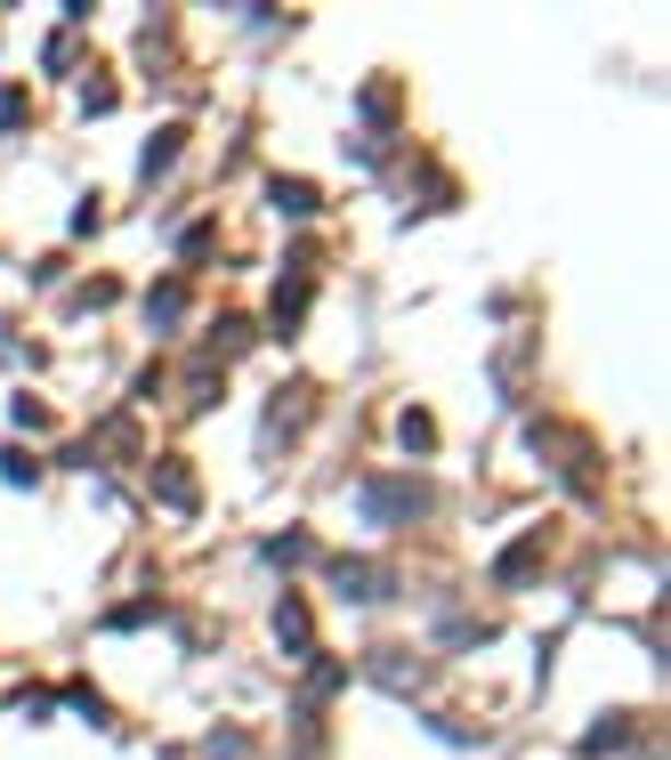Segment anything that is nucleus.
Masks as SVG:
<instances>
[{
  "mask_svg": "<svg viewBox=\"0 0 671 760\" xmlns=\"http://www.w3.org/2000/svg\"><path fill=\"white\" fill-rule=\"evenodd\" d=\"M332 591H340V599H356V607H380V599H397V566H380V559H332Z\"/></svg>",
  "mask_w": 671,
  "mask_h": 760,
  "instance_id": "obj_1",
  "label": "nucleus"
},
{
  "mask_svg": "<svg viewBox=\"0 0 671 760\" xmlns=\"http://www.w3.org/2000/svg\"><path fill=\"white\" fill-rule=\"evenodd\" d=\"M534 445L566 469V478H575V494H591V469H599V461H591V445H582L575 429H534Z\"/></svg>",
  "mask_w": 671,
  "mask_h": 760,
  "instance_id": "obj_2",
  "label": "nucleus"
},
{
  "mask_svg": "<svg viewBox=\"0 0 671 760\" xmlns=\"http://www.w3.org/2000/svg\"><path fill=\"white\" fill-rule=\"evenodd\" d=\"M632 736H639V712H607V721H591V728H582V760H607V752H623V745H632Z\"/></svg>",
  "mask_w": 671,
  "mask_h": 760,
  "instance_id": "obj_3",
  "label": "nucleus"
},
{
  "mask_svg": "<svg viewBox=\"0 0 671 760\" xmlns=\"http://www.w3.org/2000/svg\"><path fill=\"white\" fill-rule=\"evenodd\" d=\"M308 405H316V381H292V388H283V397H275V429H268V445H292L299 429H308V421H299Z\"/></svg>",
  "mask_w": 671,
  "mask_h": 760,
  "instance_id": "obj_4",
  "label": "nucleus"
},
{
  "mask_svg": "<svg viewBox=\"0 0 671 760\" xmlns=\"http://www.w3.org/2000/svg\"><path fill=\"white\" fill-rule=\"evenodd\" d=\"M154 494H162V510H178V518H187V510H202L195 469H187V461H162V469H154Z\"/></svg>",
  "mask_w": 671,
  "mask_h": 760,
  "instance_id": "obj_5",
  "label": "nucleus"
},
{
  "mask_svg": "<svg viewBox=\"0 0 671 760\" xmlns=\"http://www.w3.org/2000/svg\"><path fill=\"white\" fill-rule=\"evenodd\" d=\"M534 574H542V534H534V542L518 534V542L494 559V583H510V591H518V583H534Z\"/></svg>",
  "mask_w": 671,
  "mask_h": 760,
  "instance_id": "obj_6",
  "label": "nucleus"
},
{
  "mask_svg": "<svg viewBox=\"0 0 671 760\" xmlns=\"http://www.w3.org/2000/svg\"><path fill=\"white\" fill-rule=\"evenodd\" d=\"M413 510H421V494H413V486H397V478H380L373 494H364V518H380V526H389V518H413Z\"/></svg>",
  "mask_w": 671,
  "mask_h": 760,
  "instance_id": "obj_7",
  "label": "nucleus"
},
{
  "mask_svg": "<svg viewBox=\"0 0 671 760\" xmlns=\"http://www.w3.org/2000/svg\"><path fill=\"white\" fill-rule=\"evenodd\" d=\"M268 202H275L283 219H316L323 211V195L308 187V178H268Z\"/></svg>",
  "mask_w": 671,
  "mask_h": 760,
  "instance_id": "obj_8",
  "label": "nucleus"
},
{
  "mask_svg": "<svg viewBox=\"0 0 671 760\" xmlns=\"http://www.w3.org/2000/svg\"><path fill=\"white\" fill-rule=\"evenodd\" d=\"M299 316H308V252H299V267L283 276V292H275V332H292Z\"/></svg>",
  "mask_w": 671,
  "mask_h": 760,
  "instance_id": "obj_9",
  "label": "nucleus"
},
{
  "mask_svg": "<svg viewBox=\"0 0 671 760\" xmlns=\"http://www.w3.org/2000/svg\"><path fill=\"white\" fill-rule=\"evenodd\" d=\"M178 154H187V121H162V130L146 138V162H138V171H146V178H162Z\"/></svg>",
  "mask_w": 671,
  "mask_h": 760,
  "instance_id": "obj_10",
  "label": "nucleus"
},
{
  "mask_svg": "<svg viewBox=\"0 0 671 760\" xmlns=\"http://www.w3.org/2000/svg\"><path fill=\"white\" fill-rule=\"evenodd\" d=\"M275 640L292 655H308V640H316V631H308V599H275Z\"/></svg>",
  "mask_w": 671,
  "mask_h": 760,
  "instance_id": "obj_11",
  "label": "nucleus"
},
{
  "mask_svg": "<svg viewBox=\"0 0 671 760\" xmlns=\"http://www.w3.org/2000/svg\"><path fill=\"white\" fill-rule=\"evenodd\" d=\"M146 316H154V332H170V324L187 316V283H178V276H170V283H154V300H146Z\"/></svg>",
  "mask_w": 671,
  "mask_h": 760,
  "instance_id": "obj_12",
  "label": "nucleus"
},
{
  "mask_svg": "<svg viewBox=\"0 0 671 760\" xmlns=\"http://www.w3.org/2000/svg\"><path fill=\"white\" fill-rule=\"evenodd\" d=\"M397 437H404V454H437V421L421 413V405H413V413H397Z\"/></svg>",
  "mask_w": 671,
  "mask_h": 760,
  "instance_id": "obj_13",
  "label": "nucleus"
},
{
  "mask_svg": "<svg viewBox=\"0 0 671 760\" xmlns=\"http://www.w3.org/2000/svg\"><path fill=\"white\" fill-rule=\"evenodd\" d=\"M349 688V664H340V655H316L308 664V695H340Z\"/></svg>",
  "mask_w": 671,
  "mask_h": 760,
  "instance_id": "obj_14",
  "label": "nucleus"
},
{
  "mask_svg": "<svg viewBox=\"0 0 671 760\" xmlns=\"http://www.w3.org/2000/svg\"><path fill=\"white\" fill-rule=\"evenodd\" d=\"M268 559H275V566H299V559H308V534H299V526H292V534H275Z\"/></svg>",
  "mask_w": 671,
  "mask_h": 760,
  "instance_id": "obj_15",
  "label": "nucleus"
},
{
  "mask_svg": "<svg viewBox=\"0 0 671 760\" xmlns=\"http://www.w3.org/2000/svg\"><path fill=\"white\" fill-rule=\"evenodd\" d=\"M73 16H81V9H73ZM73 16L49 33V73H66V66H73Z\"/></svg>",
  "mask_w": 671,
  "mask_h": 760,
  "instance_id": "obj_16",
  "label": "nucleus"
},
{
  "mask_svg": "<svg viewBox=\"0 0 671 760\" xmlns=\"http://www.w3.org/2000/svg\"><path fill=\"white\" fill-rule=\"evenodd\" d=\"M219 348H227V356H235V348H251V316H219V332H211Z\"/></svg>",
  "mask_w": 671,
  "mask_h": 760,
  "instance_id": "obj_17",
  "label": "nucleus"
},
{
  "mask_svg": "<svg viewBox=\"0 0 671 760\" xmlns=\"http://www.w3.org/2000/svg\"><path fill=\"white\" fill-rule=\"evenodd\" d=\"M364 121H397V97H389V81H373V90H364Z\"/></svg>",
  "mask_w": 671,
  "mask_h": 760,
  "instance_id": "obj_18",
  "label": "nucleus"
},
{
  "mask_svg": "<svg viewBox=\"0 0 671 760\" xmlns=\"http://www.w3.org/2000/svg\"><path fill=\"white\" fill-rule=\"evenodd\" d=\"M0 478H9V486H33L40 469H33V454H0Z\"/></svg>",
  "mask_w": 671,
  "mask_h": 760,
  "instance_id": "obj_19",
  "label": "nucleus"
},
{
  "mask_svg": "<svg viewBox=\"0 0 671 760\" xmlns=\"http://www.w3.org/2000/svg\"><path fill=\"white\" fill-rule=\"evenodd\" d=\"M437 640H445V647H478V640H485V623H445Z\"/></svg>",
  "mask_w": 671,
  "mask_h": 760,
  "instance_id": "obj_20",
  "label": "nucleus"
},
{
  "mask_svg": "<svg viewBox=\"0 0 671 760\" xmlns=\"http://www.w3.org/2000/svg\"><path fill=\"white\" fill-rule=\"evenodd\" d=\"M16 429H49V405H40V397H16Z\"/></svg>",
  "mask_w": 671,
  "mask_h": 760,
  "instance_id": "obj_21",
  "label": "nucleus"
},
{
  "mask_svg": "<svg viewBox=\"0 0 671 760\" xmlns=\"http://www.w3.org/2000/svg\"><path fill=\"white\" fill-rule=\"evenodd\" d=\"M211 760H243V728H219L211 736Z\"/></svg>",
  "mask_w": 671,
  "mask_h": 760,
  "instance_id": "obj_22",
  "label": "nucleus"
}]
</instances>
